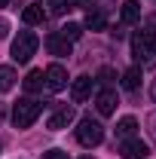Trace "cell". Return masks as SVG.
Returning <instances> with one entry per match:
<instances>
[{
  "label": "cell",
  "mask_w": 156,
  "mask_h": 159,
  "mask_svg": "<svg viewBox=\"0 0 156 159\" xmlns=\"http://www.w3.org/2000/svg\"><path fill=\"white\" fill-rule=\"evenodd\" d=\"M40 110H43V107H40L34 98L16 101V104H12V122H16V129H31V125L37 122Z\"/></svg>",
  "instance_id": "6da1fadb"
},
{
  "label": "cell",
  "mask_w": 156,
  "mask_h": 159,
  "mask_svg": "<svg viewBox=\"0 0 156 159\" xmlns=\"http://www.w3.org/2000/svg\"><path fill=\"white\" fill-rule=\"evenodd\" d=\"M77 141L83 147H98L104 141V125L98 119H92V116H83L80 125H77Z\"/></svg>",
  "instance_id": "7a4b0ae2"
},
{
  "label": "cell",
  "mask_w": 156,
  "mask_h": 159,
  "mask_svg": "<svg viewBox=\"0 0 156 159\" xmlns=\"http://www.w3.org/2000/svg\"><path fill=\"white\" fill-rule=\"evenodd\" d=\"M40 40L34 31H19V37L12 40V58L19 61V64H25V61H31V55L37 52Z\"/></svg>",
  "instance_id": "3957f363"
},
{
  "label": "cell",
  "mask_w": 156,
  "mask_h": 159,
  "mask_svg": "<svg viewBox=\"0 0 156 159\" xmlns=\"http://www.w3.org/2000/svg\"><path fill=\"white\" fill-rule=\"evenodd\" d=\"M132 55L138 61H147L150 55H156V34L153 31H141L132 37Z\"/></svg>",
  "instance_id": "277c9868"
},
{
  "label": "cell",
  "mask_w": 156,
  "mask_h": 159,
  "mask_svg": "<svg viewBox=\"0 0 156 159\" xmlns=\"http://www.w3.org/2000/svg\"><path fill=\"white\" fill-rule=\"evenodd\" d=\"M147 153L150 150L141 138H122V144H119V156H126V159H144Z\"/></svg>",
  "instance_id": "5b68a950"
},
{
  "label": "cell",
  "mask_w": 156,
  "mask_h": 159,
  "mask_svg": "<svg viewBox=\"0 0 156 159\" xmlns=\"http://www.w3.org/2000/svg\"><path fill=\"white\" fill-rule=\"evenodd\" d=\"M43 77H46V89H52V92H61V89L67 86V70H64L61 64H49Z\"/></svg>",
  "instance_id": "8992f818"
},
{
  "label": "cell",
  "mask_w": 156,
  "mask_h": 159,
  "mask_svg": "<svg viewBox=\"0 0 156 159\" xmlns=\"http://www.w3.org/2000/svg\"><path fill=\"white\" fill-rule=\"evenodd\" d=\"M74 116H77V113H74V107H67V104H64V107H58V110L49 116L46 125H49L52 132H61V129H67V125L74 122Z\"/></svg>",
  "instance_id": "52a82bcc"
},
{
  "label": "cell",
  "mask_w": 156,
  "mask_h": 159,
  "mask_svg": "<svg viewBox=\"0 0 156 159\" xmlns=\"http://www.w3.org/2000/svg\"><path fill=\"white\" fill-rule=\"evenodd\" d=\"M89 95H92V77H77L74 83H71V98L77 101V104L86 101Z\"/></svg>",
  "instance_id": "ba28073f"
},
{
  "label": "cell",
  "mask_w": 156,
  "mask_h": 159,
  "mask_svg": "<svg viewBox=\"0 0 156 159\" xmlns=\"http://www.w3.org/2000/svg\"><path fill=\"white\" fill-rule=\"evenodd\" d=\"M95 107L101 116H110L113 110H117V92H110V89H104V92H98L95 98Z\"/></svg>",
  "instance_id": "9c48e42d"
},
{
  "label": "cell",
  "mask_w": 156,
  "mask_h": 159,
  "mask_svg": "<svg viewBox=\"0 0 156 159\" xmlns=\"http://www.w3.org/2000/svg\"><path fill=\"white\" fill-rule=\"evenodd\" d=\"M46 46H49V52H52V55H71V43H67V40L61 37V34H49V37H46Z\"/></svg>",
  "instance_id": "30bf717a"
},
{
  "label": "cell",
  "mask_w": 156,
  "mask_h": 159,
  "mask_svg": "<svg viewBox=\"0 0 156 159\" xmlns=\"http://www.w3.org/2000/svg\"><path fill=\"white\" fill-rule=\"evenodd\" d=\"M43 19H46V9H43L40 3H31V6H25V12H21V21H25V25H40Z\"/></svg>",
  "instance_id": "8fae6325"
},
{
  "label": "cell",
  "mask_w": 156,
  "mask_h": 159,
  "mask_svg": "<svg viewBox=\"0 0 156 159\" xmlns=\"http://www.w3.org/2000/svg\"><path fill=\"white\" fill-rule=\"evenodd\" d=\"M16 67H9V64H0V92H9L12 86H16Z\"/></svg>",
  "instance_id": "7c38bea8"
},
{
  "label": "cell",
  "mask_w": 156,
  "mask_h": 159,
  "mask_svg": "<svg viewBox=\"0 0 156 159\" xmlns=\"http://www.w3.org/2000/svg\"><path fill=\"white\" fill-rule=\"evenodd\" d=\"M138 19H141V6H138L135 0H126L122 3V21L126 25H135Z\"/></svg>",
  "instance_id": "4fadbf2b"
},
{
  "label": "cell",
  "mask_w": 156,
  "mask_h": 159,
  "mask_svg": "<svg viewBox=\"0 0 156 159\" xmlns=\"http://www.w3.org/2000/svg\"><path fill=\"white\" fill-rule=\"evenodd\" d=\"M135 129H138V119L135 116H122L117 122V135L119 138H132V135H135Z\"/></svg>",
  "instance_id": "5bb4252c"
},
{
  "label": "cell",
  "mask_w": 156,
  "mask_h": 159,
  "mask_svg": "<svg viewBox=\"0 0 156 159\" xmlns=\"http://www.w3.org/2000/svg\"><path fill=\"white\" fill-rule=\"evenodd\" d=\"M138 86H141V67H129V70H126V74H122V89H129V92H132V89H138Z\"/></svg>",
  "instance_id": "9a60e30c"
},
{
  "label": "cell",
  "mask_w": 156,
  "mask_h": 159,
  "mask_svg": "<svg viewBox=\"0 0 156 159\" xmlns=\"http://www.w3.org/2000/svg\"><path fill=\"white\" fill-rule=\"evenodd\" d=\"M46 86V77H43V70H31L28 77H25V89L28 92H40Z\"/></svg>",
  "instance_id": "2e32d148"
},
{
  "label": "cell",
  "mask_w": 156,
  "mask_h": 159,
  "mask_svg": "<svg viewBox=\"0 0 156 159\" xmlns=\"http://www.w3.org/2000/svg\"><path fill=\"white\" fill-rule=\"evenodd\" d=\"M58 34L67 40V43H74V40H80V37H83V25H77V21H67V25L61 28Z\"/></svg>",
  "instance_id": "e0dca14e"
},
{
  "label": "cell",
  "mask_w": 156,
  "mask_h": 159,
  "mask_svg": "<svg viewBox=\"0 0 156 159\" xmlns=\"http://www.w3.org/2000/svg\"><path fill=\"white\" fill-rule=\"evenodd\" d=\"M86 28H89V31H104V28H107L104 12H89V16H86Z\"/></svg>",
  "instance_id": "ac0fdd59"
},
{
  "label": "cell",
  "mask_w": 156,
  "mask_h": 159,
  "mask_svg": "<svg viewBox=\"0 0 156 159\" xmlns=\"http://www.w3.org/2000/svg\"><path fill=\"white\" fill-rule=\"evenodd\" d=\"M67 9H74V0H49V12H55V16H64Z\"/></svg>",
  "instance_id": "d6986e66"
},
{
  "label": "cell",
  "mask_w": 156,
  "mask_h": 159,
  "mask_svg": "<svg viewBox=\"0 0 156 159\" xmlns=\"http://www.w3.org/2000/svg\"><path fill=\"white\" fill-rule=\"evenodd\" d=\"M40 159H67L64 150H46V153H40Z\"/></svg>",
  "instance_id": "ffe728a7"
},
{
  "label": "cell",
  "mask_w": 156,
  "mask_h": 159,
  "mask_svg": "<svg viewBox=\"0 0 156 159\" xmlns=\"http://www.w3.org/2000/svg\"><path fill=\"white\" fill-rule=\"evenodd\" d=\"M98 77H101V83H110V80H113V70H110V67H104Z\"/></svg>",
  "instance_id": "44dd1931"
},
{
  "label": "cell",
  "mask_w": 156,
  "mask_h": 159,
  "mask_svg": "<svg viewBox=\"0 0 156 159\" xmlns=\"http://www.w3.org/2000/svg\"><path fill=\"white\" fill-rule=\"evenodd\" d=\"M6 31H9V21H3V19H0V37H6Z\"/></svg>",
  "instance_id": "7402d4cb"
},
{
  "label": "cell",
  "mask_w": 156,
  "mask_h": 159,
  "mask_svg": "<svg viewBox=\"0 0 156 159\" xmlns=\"http://www.w3.org/2000/svg\"><path fill=\"white\" fill-rule=\"evenodd\" d=\"M80 6H89V9H92V3H98V0H77Z\"/></svg>",
  "instance_id": "603a6c76"
},
{
  "label": "cell",
  "mask_w": 156,
  "mask_h": 159,
  "mask_svg": "<svg viewBox=\"0 0 156 159\" xmlns=\"http://www.w3.org/2000/svg\"><path fill=\"white\" fill-rule=\"evenodd\" d=\"M150 92H153V98H156V83H153V89H150Z\"/></svg>",
  "instance_id": "cb8c5ba5"
},
{
  "label": "cell",
  "mask_w": 156,
  "mask_h": 159,
  "mask_svg": "<svg viewBox=\"0 0 156 159\" xmlns=\"http://www.w3.org/2000/svg\"><path fill=\"white\" fill-rule=\"evenodd\" d=\"M6 3H9V0H0V6H6Z\"/></svg>",
  "instance_id": "d4e9b609"
},
{
  "label": "cell",
  "mask_w": 156,
  "mask_h": 159,
  "mask_svg": "<svg viewBox=\"0 0 156 159\" xmlns=\"http://www.w3.org/2000/svg\"><path fill=\"white\" fill-rule=\"evenodd\" d=\"M83 159H92V156H83Z\"/></svg>",
  "instance_id": "484cf974"
}]
</instances>
